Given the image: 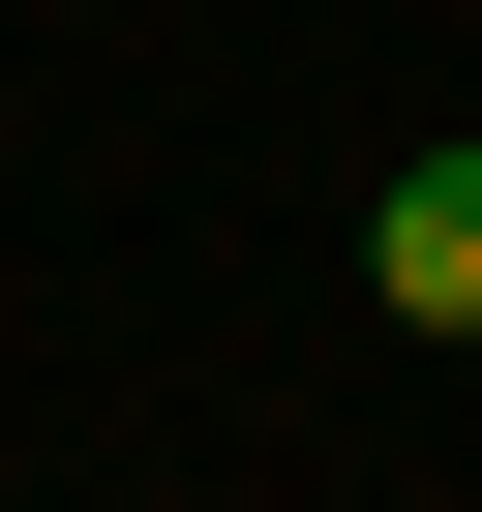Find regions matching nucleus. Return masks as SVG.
<instances>
[{
	"label": "nucleus",
	"instance_id": "nucleus-1",
	"mask_svg": "<svg viewBox=\"0 0 482 512\" xmlns=\"http://www.w3.org/2000/svg\"><path fill=\"white\" fill-rule=\"evenodd\" d=\"M362 302L392 332H482V151H392L362 181Z\"/></svg>",
	"mask_w": 482,
	"mask_h": 512
}]
</instances>
